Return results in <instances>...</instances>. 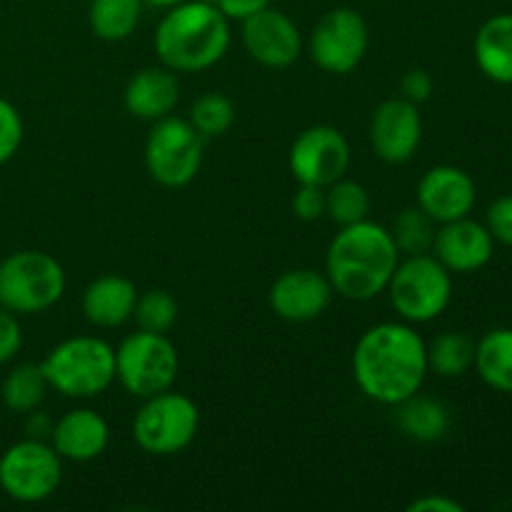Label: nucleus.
<instances>
[{"label": "nucleus", "mask_w": 512, "mask_h": 512, "mask_svg": "<svg viewBox=\"0 0 512 512\" xmlns=\"http://www.w3.org/2000/svg\"><path fill=\"white\" fill-rule=\"evenodd\" d=\"M428 343L410 323H378L353 350V378L365 398L380 405L403 403L420 393L428 375Z\"/></svg>", "instance_id": "nucleus-1"}, {"label": "nucleus", "mask_w": 512, "mask_h": 512, "mask_svg": "<svg viewBox=\"0 0 512 512\" xmlns=\"http://www.w3.org/2000/svg\"><path fill=\"white\" fill-rule=\"evenodd\" d=\"M400 250L390 228L360 220L343 225L330 240L325 253V270L333 293L355 303H368L385 293L395 268L400 263Z\"/></svg>", "instance_id": "nucleus-2"}, {"label": "nucleus", "mask_w": 512, "mask_h": 512, "mask_svg": "<svg viewBox=\"0 0 512 512\" xmlns=\"http://www.w3.org/2000/svg\"><path fill=\"white\" fill-rule=\"evenodd\" d=\"M153 43L165 68L175 73H203L228 53L230 20L213 0H183L165 10Z\"/></svg>", "instance_id": "nucleus-3"}, {"label": "nucleus", "mask_w": 512, "mask_h": 512, "mask_svg": "<svg viewBox=\"0 0 512 512\" xmlns=\"http://www.w3.org/2000/svg\"><path fill=\"white\" fill-rule=\"evenodd\" d=\"M40 368L63 398H98L115 383V348L95 335H75L55 345Z\"/></svg>", "instance_id": "nucleus-4"}, {"label": "nucleus", "mask_w": 512, "mask_h": 512, "mask_svg": "<svg viewBox=\"0 0 512 512\" xmlns=\"http://www.w3.org/2000/svg\"><path fill=\"white\" fill-rule=\"evenodd\" d=\"M385 293L405 323H433L453 300V273L433 253L405 255Z\"/></svg>", "instance_id": "nucleus-5"}, {"label": "nucleus", "mask_w": 512, "mask_h": 512, "mask_svg": "<svg viewBox=\"0 0 512 512\" xmlns=\"http://www.w3.org/2000/svg\"><path fill=\"white\" fill-rule=\"evenodd\" d=\"M65 293V270L43 250H18L0 260V305L15 315H38Z\"/></svg>", "instance_id": "nucleus-6"}, {"label": "nucleus", "mask_w": 512, "mask_h": 512, "mask_svg": "<svg viewBox=\"0 0 512 512\" xmlns=\"http://www.w3.org/2000/svg\"><path fill=\"white\" fill-rule=\"evenodd\" d=\"M200 428V410L188 395L173 388L143 398L133 418V438L140 450L158 458L178 455L195 440Z\"/></svg>", "instance_id": "nucleus-7"}, {"label": "nucleus", "mask_w": 512, "mask_h": 512, "mask_svg": "<svg viewBox=\"0 0 512 512\" xmlns=\"http://www.w3.org/2000/svg\"><path fill=\"white\" fill-rule=\"evenodd\" d=\"M180 358L168 333H130L115 348V380L135 398H150L175 385Z\"/></svg>", "instance_id": "nucleus-8"}, {"label": "nucleus", "mask_w": 512, "mask_h": 512, "mask_svg": "<svg viewBox=\"0 0 512 512\" xmlns=\"http://www.w3.org/2000/svg\"><path fill=\"white\" fill-rule=\"evenodd\" d=\"M205 138L190 120L168 115L155 120L145 138V168L163 188H185L193 183L203 165Z\"/></svg>", "instance_id": "nucleus-9"}, {"label": "nucleus", "mask_w": 512, "mask_h": 512, "mask_svg": "<svg viewBox=\"0 0 512 512\" xmlns=\"http://www.w3.org/2000/svg\"><path fill=\"white\" fill-rule=\"evenodd\" d=\"M60 483L63 458L48 440H18L0 455V490L15 503H43L55 495Z\"/></svg>", "instance_id": "nucleus-10"}, {"label": "nucleus", "mask_w": 512, "mask_h": 512, "mask_svg": "<svg viewBox=\"0 0 512 512\" xmlns=\"http://www.w3.org/2000/svg\"><path fill=\"white\" fill-rule=\"evenodd\" d=\"M370 48L368 23L355 8L328 10L320 15L308 38V53L325 73L348 75L365 60Z\"/></svg>", "instance_id": "nucleus-11"}, {"label": "nucleus", "mask_w": 512, "mask_h": 512, "mask_svg": "<svg viewBox=\"0 0 512 512\" xmlns=\"http://www.w3.org/2000/svg\"><path fill=\"white\" fill-rule=\"evenodd\" d=\"M288 165L298 183L328 188L348 173L350 145L333 125H313L293 140Z\"/></svg>", "instance_id": "nucleus-12"}, {"label": "nucleus", "mask_w": 512, "mask_h": 512, "mask_svg": "<svg viewBox=\"0 0 512 512\" xmlns=\"http://www.w3.org/2000/svg\"><path fill=\"white\" fill-rule=\"evenodd\" d=\"M243 45L255 63L283 70L303 53V35L288 13L270 5L243 20Z\"/></svg>", "instance_id": "nucleus-13"}, {"label": "nucleus", "mask_w": 512, "mask_h": 512, "mask_svg": "<svg viewBox=\"0 0 512 512\" xmlns=\"http://www.w3.org/2000/svg\"><path fill=\"white\" fill-rule=\"evenodd\" d=\"M370 145L390 165L408 163L423 143V118L418 105L405 98H390L370 118Z\"/></svg>", "instance_id": "nucleus-14"}, {"label": "nucleus", "mask_w": 512, "mask_h": 512, "mask_svg": "<svg viewBox=\"0 0 512 512\" xmlns=\"http://www.w3.org/2000/svg\"><path fill=\"white\" fill-rule=\"evenodd\" d=\"M333 295L328 275L313 268H293L273 280L268 305L285 323H310L328 310Z\"/></svg>", "instance_id": "nucleus-15"}, {"label": "nucleus", "mask_w": 512, "mask_h": 512, "mask_svg": "<svg viewBox=\"0 0 512 512\" xmlns=\"http://www.w3.org/2000/svg\"><path fill=\"white\" fill-rule=\"evenodd\" d=\"M418 208L438 225L468 218L478 200V188L470 173L458 165H435L418 183Z\"/></svg>", "instance_id": "nucleus-16"}, {"label": "nucleus", "mask_w": 512, "mask_h": 512, "mask_svg": "<svg viewBox=\"0 0 512 512\" xmlns=\"http://www.w3.org/2000/svg\"><path fill=\"white\" fill-rule=\"evenodd\" d=\"M430 253L450 270V273H475L493 260L495 240L485 223L468 218L450 220L438 225Z\"/></svg>", "instance_id": "nucleus-17"}, {"label": "nucleus", "mask_w": 512, "mask_h": 512, "mask_svg": "<svg viewBox=\"0 0 512 512\" xmlns=\"http://www.w3.org/2000/svg\"><path fill=\"white\" fill-rule=\"evenodd\" d=\"M110 443V428L100 413L90 408H75L60 415L50 433L55 453L70 463H90L100 458Z\"/></svg>", "instance_id": "nucleus-18"}, {"label": "nucleus", "mask_w": 512, "mask_h": 512, "mask_svg": "<svg viewBox=\"0 0 512 512\" xmlns=\"http://www.w3.org/2000/svg\"><path fill=\"white\" fill-rule=\"evenodd\" d=\"M180 100L178 73L165 65H150V68L138 70L128 80L123 93L125 110L133 118L155 123L160 118L173 115L175 105Z\"/></svg>", "instance_id": "nucleus-19"}, {"label": "nucleus", "mask_w": 512, "mask_h": 512, "mask_svg": "<svg viewBox=\"0 0 512 512\" xmlns=\"http://www.w3.org/2000/svg\"><path fill=\"white\" fill-rule=\"evenodd\" d=\"M135 303H138V290L133 280L123 275H100L83 290L80 308L90 325L100 330H115L133 320Z\"/></svg>", "instance_id": "nucleus-20"}, {"label": "nucleus", "mask_w": 512, "mask_h": 512, "mask_svg": "<svg viewBox=\"0 0 512 512\" xmlns=\"http://www.w3.org/2000/svg\"><path fill=\"white\" fill-rule=\"evenodd\" d=\"M475 65L488 80L512 85V13L490 15L473 40Z\"/></svg>", "instance_id": "nucleus-21"}, {"label": "nucleus", "mask_w": 512, "mask_h": 512, "mask_svg": "<svg viewBox=\"0 0 512 512\" xmlns=\"http://www.w3.org/2000/svg\"><path fill=\"white\" fill-rule=\"evenodd\" d=\"M393 408L400 433L408 435L415 443H435V440H443L450 430L448 408L435 398L415 393Z\"/></svg>", "instance_id": "nucleus-22"}, {"label": "nucleus", "mask_w": 512, "mask_h": 512, "mask_svg": "<svg viewBox=\"0 0 512 512\" xmlns=\"http://www.w3.org/2000/svg\"><path fill=\"white\" fill-rule=\"evenodd\" d=\"M475 373L488 388L512 395V328H495L475 343Z\"/></svg>", "instance_id": "nucleus-23"}, {"label": "nucleus", "mask_w": 512, "mask_h": 512, "mask_svg": "<svg viewBox=\"0 0 512 512\" xmlns=\"http://www.w3.org/2000/svg\"><path fill=\"white\" fill-rule=\"evenodd\" d=\"M143 0H90L88 23L95 38L120 43L135 33L143 15Z\"/></svg>", "instance_id": "nucleus-24"}, {"label": "nucleus", "mask_w": 512, "mask_h": 512, "mask_svg": "<svg viewBox=\"0 0 512 512\" xmlns=\"http://www.w3.org/2000/svg\"><path fill=\"white\" fill-rule=\"evenodd\" d=\"M48 390V378H45L40 363H20L5 375L3 388H0V398H3V405L10 413L25 415L43 405Z\"/></svg>", "instance_id": "nucleus-25"}, {"label": "nucleus", "mask_w": 512, "mask_h": 512, "mask_svg": "<svg viewBox=\"0 0 512 512\" xmlns=\"http://www.w3.org/2000/svg\"><path fill=\"white\" fill-rule=\"evenodd\" d=\"M475 363V340L460 330H445L428 343V370L440 378H460Z\"/></svg>", "instance_id": "nucleus-26"}, {"label": "nucleus", "mask_w": 512, "mask_h": 512, "mask_svg": "<svg viewBox=\"0 0 512 512\" xmlns=\"http://www.w3.org/2000/svg\"><path fill=\"white\" fill-rule=\"evenodd\" d=\"M370 205L368 188L355 180L340 178L325 188V218L333 220L338 228L368 220Z\"/></svg>", "instance_id": "nucleus-27"}, {"label": "nucleus", "mask_w": 512, "mask_h": 512, "mask_svg": "<svg viewBox=\"0 0 512 512\" xmlns=\"http://www.w3.org/2000/svg\"><path fill=\"white\" fill-rule=\"evenodd\" d=\"M435 230H438V223L430 215H425L418 205L400 210L398 218L390 225V235H393L400 255L430 253L433 250Z\"/></svg>", "instance_id": "nucleus-28"}, {"label": "nucleus", "mask_w": 512, "mask_h": 512, "mask_svg": "<svg viewBox=\"0 0 512 512\" xmlns=\"http://www.w3.org/2000/svg\"><path fill=\"white\" fill-rule=\"evenodd\" d=\"M188 120L203 138H218L233 128L235 105L223 93H203L190 105Z\"/></svg>", "instance_id": "nucleus-29"}, {"label": "nucleus", "mask_w": 512, "mask_h": 512, "mask_svg": "<svg viewBox=\"0 0 512 512\" xmlns=\"http://www.w3.org/2000/svg\"><path fill=\"white\" fill-rule=\"evenodd\" d=\"M133 320L140 330L148 333H168L178 320V303L168 290H145L138 293Z\"/></svg>", "instance_id": "nucleus-30"}, {"label": "nucleus", "mask_w": 512, "mask_h": 512, "mask_svg": "<svg viewBox=\"0 0 512 512\" xmlns=\"http://www.w3.org/2000/svg\"><path fill=\"white\" fill-rule=\"evenodd\" d=\"M25 125L18 108L10 100L0 98V165L10 163L23 145Z\"/></svg>", "instance_id": "nucleus-31"}, {"label": "nucleus", "mask_w": 512, "mask_h": 512, "mask_svg": "<svg viewBox=\"0 0 512 512\" xmlns=\"http://www.w3.org/2000/svg\"><path fill=\"white\" fill-rule=\"evenodd\" d=\"M290 208H293L295 218L305 220V223H315V220L325 218V188L300 183L293 200H290Z\"/></svg>", "instance_id": "nucleus-32"}, {"label": "nucleus", "mask_w": 512, "mask_h": 512, "mask_svg": "<svg viewBox=\"0 0 512 512\" xmlns=\"http://www.w3.org/2000/svg\"><path fill=\"white\" fill-rule=\"evenodd\" d=\"M485 228L490 230L495 243L512 248V195H500L498 200L490 203Z\"/></svg>", "instance_id": "nucleus-33"}, {"label": "nucleus", "mask_w": 512, "mask_h": 512, "mask_svg": "<svg viewBox=\"0 0 512 512\" xmlns=\"http://www.w3.org/2000/svg\"><path fill=\"white\" fill-rule=\"evenodd\" d=\"M23 348V325L20 315L10 313L0 305V365L13 363Z\"/></svg>", "instance_id": "nucleus-34"}, {"label": "nucleus", "mask_w": 512, "mask_h": 512, "mask_svg": "<svg viewBox=\"0 0 512 512\" xmlns=\"http://www.w3.org/2000/svg\"><path fill=\"white\" fill-rule=\"evenodd\" d=\"M433 88V75L423 68H413L403 75V80H400V98L420 105L433 95Z\"/></svg>", "instance_id": "nucleus-35"}, {"label": "nucleus", "mask_w": 512, "mask_h": 512, "mask_svg": "<svg viewBox=\"0 0 512 512\" xmlns=\"http://www.w3.org/2000/svg\"><path fill=\"white\" fill-rule=\"evenodd\" d=\"M213 3L218 5L220 13H223L230 23H233V20L243 23V20H248L250 15L270 8V3H273V0H213Z\"/></svg>", "instance_id": "nucleus-36"}, {"label": "nucleus", "mask_w": 512, "mask_h": 512, "mask_svg": "<svg viewBox=\"0 0 512 512\" xmlns=\"http://www.w3.org/2000/svg\"><path fill=\"white\" fill-rule=\"evenodd\" d=\"M410 512H463L465 505L443 493H425L408 505Z\"/></svg>", "instance_id": "nucleus-37"}, {"label": "nucleus", "mask_w": 512, "mask_h": 512, "mask_svg": "<svg viewBox=\"0 0 512 512\" xmlns=\"http://www.w3.org/2000/svg\"><path fill=\"white\" fill-rule=\"evenodd\" d=\"M53 425L55 420L50 418L45 410L35 408L30 413H25V435L35 440H48L50 443V433H53Z\"/></svg>", "instance_id": "nucleus-38"}, {"label": "nucleus", "mask_w": 512, "mask_h": 512, "mask_svg": "<svg viewBox=\"0 0 512 512\" xmlns=\"http://www.w3.org/2000/svg\"><path fill=\"white\" fill-rule=\"evenodd\" d=\"M143 3H145V5H153V8L168 10V8H173V5L183 3V0H143Z\"/></svg>", "instance_id": "nucleus-39"}]
</instances>
